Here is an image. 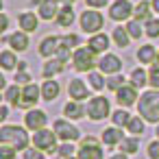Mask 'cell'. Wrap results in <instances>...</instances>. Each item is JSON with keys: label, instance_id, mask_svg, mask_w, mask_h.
<instances>
[{"label": "cell", "instance_id": "1", "mask_svg": "<svg viewBox=\"0 0 159 159\" xmlns=\"http://www.w3.org/2000/svg\"><path fill=\"white\" fill-rule=\"evenodd\" d=\"M137 109H139V116L148 122H159V89H152V92H146L139 96L137 100Z\"/></svg>", "mask_w": 159, "mask_h": 159}, {"label": "cell", "instance_id": "2", "mask_svg": "<svg viewBox=\"0 0 159 159\" xmlns=\"http://www.w3.org/2000/svg\"><path fill=\"white\" fill-rule=\"evenodd\" d=\"M0 142H2V144H9V142H11V146H16L18 150H26L31 137L26 135V131H24L22 126L5 124L2 129H0Z\"/></svg>", "mask_w": 159, "mask_h": 159}, {"label": "cell", "instance_id": "3", "mask_svg": "<svg viewBox=\"0 0 159 159\" xmlns=\"http://www.w3.org/2000/svg\"><path fill=\"white\" fill-rule=\"evenodd\" d=\"M72 66L79 72H92V68L96 66V52L89 46L74 48V52H72Z\"/></svg>", "mask_w": 159, "mask_h": 159}, {"label": "cell", "instance_id": "4", "mask_svg": "<svg viewBox=\"0 0 159 159\" xmlns=\"http://www.w3.org/2000/svg\"><path fill=\"white\" fill-rule=\"evenodd\" d=\"M57 133L55 131H48V129H42V131H35V135L31 137L33 146L39 148V150H46V152H59V146H57Z\"/></svg>", "mask_w": 159, "mask_h": 159}, {"label": "cell", "instance_id": "5", "mask_svg": "<svg viewBox=\"0 0 159 159\" xmlns=\"http://www.w3.org/2000/svg\"><path fill=\"white\" fill-rule=\"evenodd\" d=\"M76 159H105L98 139L96 137H83L79 144V157Z\"/></svg>", "mask_w": 159, "mask_h": 159}, {"label": "cell", "instance_id": "6", "mask_svg": "<svg viewBox=\"0 0 159 159\" xmlns=\"http://www.w3.org/2000/svg\"><path fill=\"white\" fill-rule=\"evenodd\" d=\"M102 26H105V18L98 11H94V9H85L83 11V16H81V29L85 33H94L96 35Z\"/></svg>", "mask_w": 159, "mask_h": 159}, {"label": "cell", "instance_id": "7", "mask_svg": "<svg viewBox=\"0 0 159 159\" xmlns=\"http://www.w3.org/2000/svg\"><path fill=\"white\" fill-rule=\"evenodd\" d=\"M87 116L94 120V122H98V120H105L107 116H109V100L105 98V96H96V98H92L89 102H87Z\"/></svg>", "mask_w": 159, "mask_h": 159}, {"label": "cell", "instance_id": "8", "mask_svg": "<svg viewBox=\"0 0 159 159\" xmlns=\"http://www.w3.org/2000/svg\"><path fill=\"white\" fill-rule=\"evenodd\" d=\"M52 129H55L57 137L63 139V142H74V139H79V135H81L79 129H76L74 124H70L68 120H55Z\"/></svg>", "mask_w": 159, "mask_h": 159}, {"label": "cell", "instance_id": "9", "mask_svg": "<svg viewBox=\"0 0 159 159\" xmlns=\"http://www.w3.org/2000/svg\"><path fill=\"white\" fill-rule=\"evenodd\" d=\"M135 13V9H133V5L129 2V0H116V2L109 7V18L111 20H129L131 16Z\"/></svg>", "mask_w": 159, "mask_h": 159}, {"label": "cell", "instance_id": "10", "mask_svg": "<svg viewBox=\"0 0 159 159\" xmlns=\"http://www.w3.org/2000/svg\"><path fill=\"white\" fill-rule=\"evenodd\" d=\"M98 68H100V72L102 74H120V70H122V61H120V57L118 55H111V52H107L100 61H98Z\"/></svg>", "mask_w": 159, "mask_h": 159}, {"label": "cell", "instance_id": "11", "mask_svg": "<svg viewBox=\"0 0 159 159\" xmlns=\"http://www.w3.org/2000/svg\"><path fill=\"white\" fill-rule=\"evenodd\" d=\"M46 122H48V118H46V113L44 111H39V109H31L29 113H26V118H24V124H26V129L29 131H42V129H46Z\"/></svg>", "mask_w": 159, "mask_h": 159}, {"label": "cell", "instance_id": "12", "mask_svg": "<svg viewBox=\"0 0 159 159\" xmlns=\"http://www.w3.org/2000/svg\"><path fill=\"white\" fill-rule=\"evenodd\" d=\"M39 96H42L39 87H37L35 83H29V85L22 87V100H20L18 107H22V109H31V107L39 100Z\"/></svg>", "mask_w": 159, "mask_h": 159}, {"label": "cell", "instance_id": "13", "mask_svg": "<svg viewBox=\"0 0 159 159\" xmlns=\"http://www.w3.org/2000/svg\"><path fill=\"white\" fill-rule=\"evenodd\" d=\"M116 98H118L120 107L126 109V107H131V105L137 102V87H135V85H122V87L116 92Z\"/></svg>", "mask_w": 159, "mask_h": 159}, {"label": "cell", "instance_id": "14", "mask_svg": "<svg viewBox=\"0 0 159 159\" xmlns=\"http://www.w3.org/2000/svg\"><path fill=\"white\" fill-rule=\"evenodd\" d=\"M68 94H70L72 100H85L87 94H89V89H87V85L81 79H72L70 85H68Z\"/></svg>", "mask_w": 159, "mask_h": 159}, {"label": "cell", "instance_id": "15", "mask_svg": "<svg viewBox=\"0 0 159 159\" xmlns=\"http://www.w3.org/2000/svg\"><path fill=\"white\" fill-rule=\"evenodd\" d=\"M57 50H59V37L48 35L46 39H42V44H39V55L42 57H52V55H57Z\"/></svg>", "mask_w": 159, "mask_h": 159}, {"label": "cell", "instance_id": "16", "mask_svg": "<svg viewBox=\"0 0 159 159\" xmlns=\"http://www.w3.org/2000/svg\"><path fill=\"white\" fill-rule=\"evenodd\" d=\"M87 46H89L96 55H100V52H105V50L109 48V37H107L105 33H96V35H92V37H89Z\"/></svg>", "mask_w": 159, "mask_h": 159}, {"label": "cell", "instance_id": "17", "mask_svg": "<svg viewBox=\"0 0 159 159\" xmlns=\"http://www.w3.org/2000/svg\"><path fill=\"white\" fill-rule=\"evenodd\" d=\"M59 11H61V9L57 7V0H42V2H39V16H42L44 20L57 18Z\"/></svg>", "mask_w": 159, "mask_h": 159}, {"label": "cell", "instance_id": "18", "mask_svg": "<svg viewBox=\"0 0 159 159\" xmlns=\"http://www.w3.org/2000/svg\"><path fill=\"white\" fill-rule=\"evenodd\" d=\"M18 22H20V29H22L24 33H33V31H37V26H39V20H37L35 13H31V11H24Z\"/></svg>", "mask_w": 159, "mask_h": 159}, {"label": "cell", "instance_id": "19", "mask_svg": "<svg viewBox=\"0 0 159 159\" xmlns=\"http://www.w3.org/2000/svg\"><path fill=\"white\" fill-rule=\"evenodd\" d=\"M59 92H61V87H59V83L52 81V79H48V81L42 85V98L48 100V102H52V100L59 96Z\"/></svg>", "mask_w": 159, "mask_h": 159}, {"label": "cell", "instance_id": "20", "mask_svg": "<svg viewBox=\"0 0 159 159\" xmlns=\"http://www.w3.org/2000/svg\"><path fill=\"white\" fill-rule=\"evenodd\" d=\"M59 72H63V61L61 59H50V61H46L44 63V70H42V74H44V79L48 81V79H52L55 74H59Z\"/></svg>", "mask_w": 159, "mask_h": 159}, {"label": "cell", "instance_id": "21", "mask_svg": "<svg viewBox=\"0 0 159 159\" xmlns=\"http://www.w3.org/2000/svg\"><path fill=\"white\" fill-rule=\"evenodd\" d=\"M122 139H124V135H122V131H120L118 126L102 131V144H105V146H116V144H120Z\"/></svg>", "mask_w": 159, "mask_h": 159}, {"label": "cell", "instance_id": "22", "mask_svg": "<svg viewBox=\"0 0 159 159\" xmlns=\"http://www.w3.org/2000/svg\"><path fill=\"white\" fill-rule=\"evenodd\" d=\"M7 42L11 44V48L13 50H18V52H22V50H26L29 48V35L22 31V33H13L11 37H7Z\"/></svg>", "mask_w": 159, "mask_h": 159}, {"label": "cell", "instance_id": "23", "mask_svg": "<svg viewBox=\"0 0 159 159\" xmlns=\"http://www.w3.org/2000/svg\"><path fill=\"white\" fill-rule=\"evenodd\" d=\"M63 113H66L70 120H79V118H83V116L87 113V109H85L79 100H74V102H68V105L63 107Z\"/></svg>", "mask_w": 159, "mask_h": 159}, {"label": "cell", "instance_id": "24", "mask_svg": "<svg viewBox=\"0 0 159 159\" xmlns=\"http://www.w3.org/2000/svg\"><path fill=\"white\" fill-rule=\"evenodd\" d=\"M0 68H2V70L18 68V57H16L13 50H2V52H0Z\"/></svg>", "mask_w": 159, "mask_h": 159}, {"label": "cell", "instance_id": "25", "mask_svg": "<svg viewBox=\"0 0 159 159\" xmlns=\"http://www.w3.org/2000/svg\"><path fill=\"white\" fill-rule=\"evenodd\" d=\"M72 22H74V11H72L70 5H63L61 11H59V16H57V24L66 29V26H72Z\"/></svg>", "mask_w": 159, "mask_h": 159}, {"label": "cell", "instance_id": "26", "mask_svg": "<svg viewBox=\"0 0 159 159\" xmlns=\"http://www.w3.org/2000/svg\"><path fill=\"white\" fill-rule=\"evenodd\" d=\"M155 59H157V48L146 44V46H142L137 50V61L139 63H155Z\"/></svg>", "mask_w": 159, "mask_h": 159}, {"label": "cell", "instance_id": "27", "mask_svg": "<svg viewBox=\"0 0 159 159\" xmlns=\"http://www.w3.org/2000/svg\"><path fill=\"white\" fill-rule=\"evenodd\" d=\"M139 150V139L137 137H124L122 142H120V152H124V155H135Z\"/></svg>", "mask_w": 159, "mask_h": 159}, {"label": "cell", "instance_id": "28", "mask_svg": "<svg viewBox=\"0 0 159 159\" xmlns=\"http://www.w3.org/2000/svg\"><path fill=\"white\" fill-rule=\"evenodd\" d=\"M113 42H116V46H118V48H126V46H129V42H131L129 31H126V29H122V26L113 29Z\"/></svg>", "mask_w": 159, "mask_h": 159}, {"label": "cell", "instance_id": "29", "mask_svg": "<svg viewBox=\"0 0 159 159\" xmlns=\"http://www.w3.org/2000/svg\"><path fill=\"white\" fill-rule=\"evenodd\" d=\"M5 100L18 107V105H20V100H22V89H20L18 85H9V87L5 89Z\"/></svg>", "mask_w": 159, "mask_h": 159}, {"label": "cell", "instance_id": "30", "mask_svg": "<svg viewBox=\"0 0 159 159\" xmlns=\"http://www.w3.org/2000/svg\"><path fill=\"white\" fill-rule=\"evenodd\" d=\"M148 83V74L142 70V68H135L133 72H131V85H135V87H144Z\"/></svg>", "mask_w": 159, "mask_h": 159}, {"label": "cell", "instance_id": "31", "mask_svg": "<svg viewBox=\"0 0 159 159\" xmlns=\"http://www.w3.org/2000/svg\"><path fill=\"white\" fill-rule=\"evenodd\" d=\"M150 2H146V0H142V2L135 5V18L137 20H150Z\"/></svg>", "mask_w": 159, "mask_h": 159}, {"label": "cell", "instance_id": "32", "mask_svg": "<svg viewBox=\"0 0 159 159\" xmlns=\"http://www.w3.org/2000/svg\"><path fill=\"white\" fill-rule=\"evenodd\" d=\"M126 31H129V35H131L133 39H139L142 35H146V31H144V26L139 24V20H131V22L126 24Z\"/></svg>", "mask_w": 159, "mask_h": 159}, {"label": "cell", "instance_id": "33", "mask_svg": "<svg viewBox=\"0 0 159 159\" xmlns=\"http://www.w3.org/2000/svg\"><path fill=\"white\" fill-rule=\"evenodd\" d=\"M111 120H113V124H116V126H126V124H129V120H131V116H129V111H126V109H118V111H113V113H111Z\"/></svg>", "mask_w": 159, "mask_h": 159}, {"label": "cell", "instance_id": "34", "mask_svg": "<svg viewBox=\"0 0 159 159\" xmlns=\"http://www.w3.org/2000/svg\"><path fill=\"white\" fill-rule=\"evenodd\" d=\"M87 81H89L92 89H96V92H100L102 87H107V83H105V79H102V74H98V72H89V74H87Z\"/></svg>", "mask_w": 159, "mask_h": 159}, {"label": "cell", "instance_id": "35", "mask_svg": "<svg viewBox=\"0 0 159 159\" xmlns=\"http://www.w3.org/2000/svg\"><path fill=\"white\" fill-rule=\"evenodd\" d=\"M126 129H129L133 135H142V133H144V118H139V116H137V118H131L129 124H126Z\"/></svg>", "mask_w": 159, "mask_h": 159}, {"label": "cell", "instance_id": "36", "mask_svg": "<svg viewBox=\"0 0 159 159\" xmlns=\"http://www.w3.org/2000/svg\"><path fill=\"white\" fill-rule=\"evenodd\" d=\"M144 31H146V35H148V37L157 39V37H159V20H155V18L146 20V26H144Z\"/></svg>", "mask_w": 159, "mask_h": 159}, {"label": "cell", "instance_id": "37", "mask_svg": "<svg viewBox=\"0 0 159 159\" xmlns=\"http://www.w3.org/2000/svg\"><path fill=\"white\" fill-rule=\"evenodd\" d=\"M148 85H152L155 89H159V61L155 59L150 72H148Z\"/></svg>", "mask_w": 159, "mask_h": 159}, {"label": "cell", "instance_id": "38", "mask_svg": "<svg viewBox=\"0 0 159 159\" xmlns=\"http://www.w3.org/2000/svg\"><path fill=\"white\" fill-rule=\"evenodd\" d=\"M122 85H124V76H122V74H113V76L107 81V89H111V92H118Z\"/></svg>", "mask_w": 159, "mask_h": 159}, {"label": "cell", "instance_id": "39", "mask_svg": "<svg viewBox=\"0 0 159 159\" xmlns=\"http://www.w3.org/2000/svg\"><path fill=\"white\" fill-rule=\"evenodd\" d=\"M79 42H81V39H79L76 35H63V37H59V44H61V46H66V48H70V50H72V48H76V46H79Z\"/></svg>", "mask_w": 159, "mask_h": 159}, {"label": "cell", "instance_id": "40", "mask_svg": "<svg viewBox=\"0 0 159 159\" xmlns=\"http://www.w3.org/2000/svg\"><path fill=\"white\" fill-rule=\"evenodd\" d=\"M16 152H18V148L11 146V144H2V146H0V159H13Z\"/></svg>", "mask_w": 159, "mask_h": 159}, {"label": "cell", "instance_id": "41", "mask_svg": "<svg viewBox=\"0 0 159 159\" xmlns=\"http://www.w3.org/2000/svg\"><path fill=\"white\" fill-rule=\"evenodd\" d=\"M72 155H74L72 142H63V144L59 146V157H72Z\"/></svg>", "mask_w": 159, "mask_h": 159}, {"label": "cell", "instance_id": "42", "mask_svg": "<svg viewBox=\"0 0 159 159\" xmlns=\"http://www.w3.org/2000/svg\"><path fill=\"white\" fill-rule=\"evenodd\" d=\"M29 83H31L29 72H26V70H20V72L16 74V85H29Z\"/></svg>", "mask_w": 159, "mask_h": 159}, {"label": "cell", "instance_id": "43", "mask_svg": "<svg viewBox=\"0 0 159 159\" xmlns=\"http://www.w3.org/2000/svg\"><path fill=\"white\" fill-rule=\"evenodd\" d=\"M24 159H44V155H42V150L39 148H26L24 150Z\"/></svg>", "mask_w": 159, "mask_h": 159}, {"label": "cell", "instance_id": "44", "mask_svg": "<svg viewBox=\"0 0 159 159\" xmlns=\"http://www.w3.org/2000/svg\"><path fill=\"white\" fill-rule=\"evenodd\" d=\"M148 157L150 159H159V139H155V142L148 144Z\"/></svg>", "mask_w": 159, "mask_h": 159}, {"label": "cell", "instance_id": "45", "mask_svg": "<svg viewBox=\"0 0 159 159\" xmlns=\"http://www.w3.org/2000/svg\"><path fill=\"white\" fill-rule=\"evenodd\" d=\"M55 57H57V59H61V61L66 63V61L70 59V48H66V46H61V44H59V50H57V55H55Z\"/></svg>", "mask_w": 159, "mask_h": 159}, {"label": "cell", "instance_id": "46", "mask_svg": "<svg viewBox=\"0 0 159 159\" xmlns=\"http://www.w3.org/2000/svg\"><path fill=\"white\" fill-rule=\"evenodd\" d=\"M107 5V0H87V7H94V9H100Z\"/></svg>", "mask_w": 159, "mask_h": 159}, {"label": "cell", "instance_id": "47", "mask_svg": "<svg viewBox=\"0 0 159 159\" xmlns=\"http://www.w3.org/2000/svg\"><path fill=\"white\" fill-rule=\"evenodd\" d=\"M7 26H9V18H7V16H0V31L5 33V31H7Z\"/></svg>", "mask_w": 159, "mask_h": 159}, {"label": "cell", "instance_id": "48", "mask_svg": "<svg viewBox=\"0 0 159 159\" xmlns=\"http://www.w3.org/2000/svg\"><path fill=\"white\" fill-rule=\"evenodd\" d=\"M109 159H129V155H124V152H118V155H111Z\"/></svg>", "mask_w": 159, "mask_h": 159}, {"label": "cell", "instance_id": "49", "mask_svg": "<svg viewBox=\"0 0 159 159\" xmlns=\"http://www.w3.org/2000/svg\"><path fill=\"white\" fill-rule=\"evenodd\" d=\"M150 7H152V9L159 13V0H150Z\"/></svg>", "mask_w": 159, "mask_h": 159}, {"label": "cell", "instance_id": "50", "mask_svg": "<svg viewBox=\"0 0 159 159\" xmlns=\"http://www.w3.org/2000/svg\"><path fill=\"white\" fill-rule=\"evenodd\" d=\"M7 113H9V109H7V107L0 109V118H7Z\"/></svg>", "mask_w": 159, "mask_h": 159}, {"label": "cell", "instance_id": "51", "mask_svg": "<svg viewBox=\"0 0 159 159\" xmlns=\"http://www.w3.org/2000/svg\"><path fill=\"white\" fill-rule=\"evenodd\" d=\"M18 70H26V61H20L18 63Z\"/></svg>", "mask_w": 159, "mask_h": 159}, {"label": "cell", "instance_id": "52", "mask_svg": "<svg viewBox=\"0 0 159 159\" xmlns=\"http://www.w3.org/2000/svg\"><path fill=\"white\" fill-rule=\"evenodd\" d=\"M57 2H66V5H72L74 0H57Z\"/></svg>", "mask_w": 159, "mask_h": 159}, {"label": "cell", "instance_id": "53", "mask_svg": "<svg viewBox=\"0 0 159 159\" xmlns=\"http://www.w3.org/2000/svg\"><path fill=\"white\" fill-rule=\"evenodd\" d=\"M155 137L159 139V124H157V129H155Z\"/></svg>", "mask_w": 159, "mask_h": 159}, {"label": "cell", "instance_id": "54", "mask_svg": "<svg viewBox=\"0 0 159 159\" xmlns=\"http://www.w3.org/2000/svg\"><path fill=\"white\" fill-rule=\"evenodd\" d=\"M31 2H33V5H39V2H42V0H31Z\"/></svg>", "mask_w": 159, "mask_h": 159}, {"label": "cell", "instance_id": "55", "mask_svg": "<svg viewBox=\"0 0 159 159\" xmlns=\"http://www.w3.org/2000/svg\"><path fill=\"white\" fill-rule=\"evenodd\" d=\"M59 159H74V157H59Z\"/></svg>", "mask_w": 159, "mask_h": 159}, {"label": "cell", "instance_id": "56", "mask_svg": "<svg viewBox=\"0 0 159 159\" xmlns=\"http://www.w3.org/2000/svg\"><path fill=\"white\" fill-rule=\"evenodd\" d=\"M157 61H159V50H157Z\"/></svg>", "mask_w": 159, "mask_h": 159}]
</instances>
